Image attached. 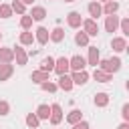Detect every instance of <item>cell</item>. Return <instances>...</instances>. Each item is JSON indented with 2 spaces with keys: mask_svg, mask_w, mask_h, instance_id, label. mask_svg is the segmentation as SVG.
I'll list each match as a JSON object with an SVG mask.
<instances>
[{
  "mask_svg": "<svg viewBox=\"0 0 129 129\" xmlns=\"http://www.w3.org/2000/svg\"><path fill=\"white\" fill-rule=\"evenodd\" d=\"M36 117H38V119H48V117H50V107H48V105H38Z\"/></svg>",
  "mask_w": 129,
  "mask_h": 129,
  "instance_id": "obj_21",
  "label": "cell"
},
{
  "mask_svg": "<svg viewBox=\"0 0 129 129\" xmlns=\"http://www.w3.org/2000/svg\"><path fill=\"white\" fill-rule=\"evenodd\" d=\"M14 58V50L10 48H0V62H10Z\"/></svg>",
  "mask_w": 129,
  "mask_h": 129,
  "instance_id": "obj_22",
  "label": "cell"
},
{
  "mask_svg": "<svg viewBox=\"0 0 129 129\" xmlns=\"http://www.w3.org/2000/svg\"><path fill=\"white\" fill-rule=\"evenodd\" d=\"M73 129H89V123L87 121H79V123L73 125Z\"/></svg>",
  "mask_w": 129,
  "mask_h": 129,
  "instance_id": "obj_36",
  "label": "cell"
},
{
  "mask_svg": "<svg viewBox=\"0 0 129 129\" xmlns=\"http://www.w3.org/2000/svg\"><path fill=\"white\" fill-rule=\"evenodd\" d=\"M117 26H119V18H117L115 14L107 16V20H105V28H107V32H115Z\"/></svg>",
  "mask_w": 129,
  "mask_h": 129,
  "instance_id": "obj_8",
  "label": "cell"
},
{
  "mask_svg": "<svg viewBox=\"0 0 129 129\" xmlns=\"http://www.w3.org/2000/svg\"><path fill=\"white\" fill-rule=\"evenodd\" d=\"M20 2H22V4H24V6H26V4H32V2H34V0H20Z\"/></svg>",
  "mask_w": 129,
  "mask_h": 129,
  "instance_id": "obj_38",
  "label": "cell"
},
{
  "mask_svg": "<svg viewBox=\"0 0 129 129\" xmlns=\"http://www.w3.org/2000/svg\"><path fill=\"white\" fill-rule=\"evenodd\" d=\"M40 71H44V73H50V71H54V58H52V56H46V58H42V62H40Z\"/></svg>",
  "mask_w": 129,
  "mask_h": 129,
  "instance_id": "obj_16",
  "label": "cell"
},
{
  "mask_svg": "<svg viewBox=\"0 0 129 129\" xmlns=\"http://www.w3.org/2000/svg\"><path fill=\"white\" fill-rule=\"evenodd\" d=\"M54 71H56L58 77L60 75H67V71H69V58L67 56H60L58 60H54Z\"/></svg>",
  "mask_w": 129,
  "mask_h": 129,
  "instance_id": "obj_5",
  "label": "cell"
},
{
  "mask_svg": "<svg viewBox=\"0 0 129 129\" xmlns=\"http://www.w3.org/2000/svg\"><path fill=\"white\" fill-rule=\"evenodd\" d=\"M56 87H60L62 91H71V89H73V81H71V77L60 75V79H58V85H56Z\"/></svg>",
  "mask_w": 129,
  "mask_h": 129,
  "instance_id": "obj_17",
  "label": "cell"
},
{
  "mask_svg": "<svg viewBox=\"0 0 129 129\" xmlns=\"http://www.w3.org/2000/svg\"><path fill=\"white\" fill-rule=\"evenodd\" d=\"M26 125L32 127V129H36V127H38V117H36L34 113H28V115H26Z\"/></svg>",
  "mask_w": 129,
  "mask_h": 129,
  "instance_id": "obj_27",
  "label": "cell"
},
{
  "mask_svg": "<svg viewBox=\"0 0 129 129\" xmlns=\"http://www.w3.org/2000/svg\"><path fill=\"white\" fill-rule=\"evenodd\" d=\"M32 40H34L32 32H22V34H20V42H22V44H32Z\"/></svg>",
  "mask_w": 129,
  "mask_h": 129,
  "instance_id": "obj_28",
  "label": "cell"
},
{
  "mask_svg": "<svg viewBox=\"0 0 129 129\" xmlns=\"http://www.w3.org/2000/svg\"><path fill=\"white\" fill-rule=\"evenodd\" d=\"M40 87H42V89H44V91H48V93H54V91H56V89H58V87H56V85H54V83H42V85H40Z\"/></svg>",
  "mask_w": 129,
  "mask_h": 129,
  "instance_id": "obj_33",
  "label": "cell"
},
{
  "mask_svg": "<svg viewBox=\"0 0 129 129\" xmlns=\"http://www.w3.org/2000/svg\"><path fill=\"white\" fill-rule=\"evenodd\" d=\"M48 38H50L52 42H60V40L64 38V30H62L60 26H56V28H54V30H52V32L48 34Z\"/></svg>",
  "mask_w": 129,
  "mask_h": 129,
  "instance_id": "obj_18",
  "label": "cell"
},
{
  "mask_svg": "<svg viewBox=\"0 0 129 129\" xmlns=\"http://www.w3.org/2000/svg\"><path fill=\"white\" fill-rule=\"evenodd\" d=\"M30 79H32L34 83L42 85V83H46V81H48V73H44V71H34V73L30 75Z\"/></svg>",
  "mask_w": 129,
  "mask_h": 129,
  "instance_id": "obj_11",
  "label": "cell"
},
{
  "mask_svg": "<svg viewBox=\"0 0 129 129\" xmlns=\"http://www.w3.org/2000/svg\"><path fill=\"white\" fill-rule=\"evenodd\" d=\"M0 38H2V32H0Z\"/></svg>",
  "mask_w": 129,
  "mask_h": 129,
  "instance_id": "obj_41",
  "label": "cell"
},
{
  "mask_svg": "<svg viewBox=\"0 0 129 129\" xmlns=\"http://www.w3.org/2000/svg\"><path fill=\"white\" fill-rule=\"evenodd\" d=\"M99 64H101V71L103 73H109L111 75V73H117L121 69V58H117V56L115 58H107V60H101Z\"/></svg>",
  "mask_w": 129,
  "mask_h": 129,
  "instance_id": "obj_1",
  "label": "cell"
},
{
  "mask_svg": "<svg viewBox=\"0 0 129 129\" xmlns=\"http://www.w3.org/2000/svg\"><path fill=\"white\" fill-rule=\"evenodd\" d=\"M79 121H81V111H79V109H73V111L67 115V123L75 125V123H79Z\"/></svg>",
  "mask_w": 129,
  "mask_h": 129,
  "instance_id": "obj_23",
  "label": "cell"
},
{
  "mask_svg": "<svg viewBox=\"0 0 129 129\" xmlns=\"http://www.w3.org/2000/svg\"><path fill=\"white\" fill-rule=\"evenodd\" d=\"M83 32H87V36H97V32H99V26H97V22L93 20V18H89V20H83Z\"/></svg>",
  "mask_w": 129,
  "mask_h": 129,
  "instance_id": "obj_4",
  "label": "cell"
},
{
  "mask_svg": "<svg viewBox=\"0 0 129 129\" xmlns=\"http://www.w3.org/2000/svg\"><path fill=\"white\" fill-rule=\"evenodd\" d=\"M48 119H50L52 125H58V123L62 121V109H60V105H56V103L50 105V117H48Z\"/></svg>",
  "mask_w": 129,
  "mask_h": 129,
  "instance_id": "obj_3",
  "label": "cell"
},
{
  "mask_svg": "<svg viewBox=\"0 0 129 129\" xmlns=\"http://www.w3.org/2000/svg\"><path fill=\"white\" fill-rule=\"evenodd\" d=\"M111 48H113L115 52H123V50L127 48V40H125V36H115V38L111 40Z\"/></svg>",
  "mask_w": 129,
  "mask_h": 129,
  "instance_id": "obj_7",
  "label": "cell"
},
{
  "mask_svg": "<svg viewBox=\"0 0 129 129\" xmlns=\"http://www.w3.org/2000/svg\"><path fill=\"white\" fill-rule=\"evenodd\" d=\"M89 64H93V67L99 64V48L97 46H89Z\"/></svg>",
  "mask_w": 129,
  "mask_h": 129,
  "instance_id": "obj_15",
  "label": "cell"
},
{
  "mask_svg": "<svg viewBox=\"0 0 129 129\" xmlns=\"http://www.w3.org/2000/svg\"><path fill=\"white\" fill-rule=\"evenodd\" d=\"M75 42H77L79 46H87V44H89V36H87V32H77V34H75Z\"/></svg>",
  "mask_w": 129,
  "mask_h": 129,
  "instance_id": "obj_24",
  "label": "cell"
},
{
  "mask_svg": "<svg viewBox=\"0 0 129 129\" xmlns=\"http://www.w3.org/2000/svg\"><path fill=\"white\" fill-rule=\"evenodd\" d=\"M20 26H22V28H30V26H32V18H30L28 14H24V16L20 18Z\"/></svg>",
  "mask_w": 129,
  "mask_h": 129,
  "instance_id": "obj_31",
  "label": "cell"
},
{
  "mask_svg": "<svg viewBox=\"0 0 129 129\" xmlns=\"http://www.w3.org/2000/svg\"><path fill=\"white\" fill-rule=\"evenodd\" d=\"M93 77H95V81H99V83H109V81H111V75H109V73H103L101 69H95Z\"/></svg>",
  "mask_w": 129,
  "mask_h": 129,
  "instance_id": "obj_19",
  "label": "cell"
},
{
  "mask_svg": "<svg viewBox=\"0 0 129 129\" xmlns=\"http://www.w3.org/2000/svg\"><path fill=\"white\" fill-rule=\"evenodd\" d=\"M103 2H111V0H103Z\"/></svg>",
  "mask_w": 129,
  "mask_h": 129,
  "instance_id": "obj_40",
  "label": "cell"
},
{
  "mask_svg": "<svg viewBox=\"0 0 129 129\" xmlns=\"http://www.w3.org/2000/svg\"><path fill=\"white\" fill-rule=\"evenodd\" d=\"M10 8H12V10H14V12H18V14H24V4H22V2H20V0H14V2H12V6H10Z\"/></svg>",
  "mask_w": 129,
  "mask_h": 129,
  "instance_id": "obj_30",
  "label": "cell"
},
{
  "mask_svg": "<svg viewBox=\"0 0 129 129\" xmlns=\"http://www.w3.org/2000/svg\"><path fill=\"white\" fill-rule=\"evenodd\" d=\"M119 129H129V123H121V125H119Z\"/></svg>",
  "mask_w": 129,
  "mask_h": 129,
  "instance_id": "obj_37",
  "label": "cell"
},
{
  "mask_svg": "<svg viewBox=\"0 0 129 129\" xmlns=\"http://www.w3.org/2000/svg\"><path fill=\"white\" fill-rule=\"evenodd\" d=\"M87 8H89V14L93 16V20H95V18H99V16L103 14V8H101V4H99V2H91Z\"/></svg>",
  "mask_w": 129,
  "mask_h": 129,
  "instance_id": "obj_10",
  "label": "cell"
},
{
  "mask_svg": "<svg viewBox=\"0 0 129 129\" xmlns=\"http://www.w3.org/2000/svg\"><path fill=\"white\" fill-rule=\"evenodd\" d=\"M44 16H46V10H44L42 6H34V8L30 10V18H32V20H42Z\"/></svg>",
  "mask_w": 129,
  "mask_h": 129,
  "instance_id": "obj_13",
  "label": "cell"
},
{
  "mask_svg": "<svg viewBox=\"0 0 129 129\" xmlns=\"http://www.w3.org/2000/svg\"><path fill=\"white\" fill-rule=\"evenodd\" d=\"M93 103H95L97 107H105V105L109 103V95H107V93H97L95 99H93Z\"/></svg>",
  "mask_w": 129,
  "mask_h": 129,
  "instance_id": "obj_20",
  "label": "cell"
},
{
  "mask_svg": "<svg viewBox=\"0 0 129 129\" xmlns=\"http://www.w3.org/2000/svg\"><path fill=\"white\" fill-rule=\"evenodd\" d=\"M8 111H10V105L6 101H0V115H8Z\"/></svg>",
  "mask_w": 129,
  "mask_h": 129,
  "instance_id": "obj_34",
  "label": "cell"
},
{
  "mask_svg": "<svg viewBox=\"0 0 129 129\" xmlns=\"http://www.w3.org/2000/svg\"><path fill=\"white\" fill-rule=\"evenodd\" d=\"M121 115H123V119H125V123H127V121H129V105H127V103L123 105V109H121Z\"/></svg>",
  "mask_w": 129,
  "mask_h": 129,
  "instance_id": "obj_35",
  "label": "cell"
},
{
  "mask_svg": "<svg viewBox=\"0 0 129 129\" xmlns=\"http://www.w3.org/2000/svg\"><path fill=\"white\" fill-rule=\"evenodd\" d=\"M64 2H75V0H64Z\"/></svg>",
  "mask_w": 129,
  "mask_h": 129,
  "instance_id": "obj_39",
  "label": "cell"
},
{
  "mask_svg": "<svg viewBox=\"0 0 129 129\" xmlns=\"http://www.w3.org/2000/svg\"><path fill=\"white\" fill-rule=\"evenodd\" d=\"M67 22H69V26L71 28H79L81 24H83V20H81V12H69L67 14Z\"/></svg>",
  "mask_w": 129,
  "mask_h": 129,
  "instance_id": "obj_6",
  "label": "cell"
},
{
  "mask_svg": "<svg viewBox=\"0 0 129 129\" xmlns=\"http://www.w3.org/2000/svg\"><path fill=\"white\" fill-rule=\"evenodd\" d=\"M0 16L2 18H10L12 16V8L6 6V4H0Z\"/></svg>",
  "mask_w": 129,
  "mask_h": 129,
  "instance_id": "obj_29",
  "label": "cell"
},
{
  "mask_svg": "<svg viewBox=\"0 0 129 129\" xmlns=\"http://www.w3.org/2000/svg\"><path fill=\"white\" fill-rule=\"evenodd\" d=\"M12 75V64L10 62H0V81H6Z\"/></svg>",
  "mask_w": 129,
  "mask_h": 129,
  "instance_id": "obj_12",
  "label": "cell"
},
{
  "mask_svg": "<svg viewBox=\"0 0 129 129\" xmlns=\"http://www.w3.org/2000/svg\"><path fill=\"white\" fill-rule=\"evenodd\" d=\"M36 40H38L40 44H46V42H48V30H46L44 26H38V28H36Z\"/></svg>",
  "mask_w": 129,
  "mask_h": 129,
  "instance_id": "obj_14",
  "label": "cell"
},
{
  "mask_svg": "<svg viewBox=\"0 0 129 129\" xmlns=\"http://www.w3.org/2000/svg\"><path fill=\"white\" fill-rule=\"evenodd\" d=\"M14 56H16V62H18L20 67L26 64V58H28V56H26V52H24L22 48H16V50H14Z\"/></svg>",
  "mask_w": 129,
  "mask_h": 129,
  "instance_id": "obj_26",
  "label": "cell"
},
{
  "mask_svg": "<svg viewBox=\"0 0 129 129\" xmlns=\"http://www.w3.org/2000/svg\"><path fill=\"white\" fill-rule=\"evenodd\" d=\"M71 81H73V85H85V83L89 81V75H87L85 71H79V73H73Z\"/></svg>",
  "mask_w": 129,
  "mask_h": 129,
  "instance_id": "obj_9",
  "label": "cell"
},
{
  "mask_svg": "<svg viewBox=\"0 0 129 129\" xmlns=\"http://www.w3.org/2000/svg\"><path fill=\"white\" fill-rule=\"evenodd\" d=\"M119 24H121V32H123V36H127V34H129V20H127V18H123Z\"/></svg>",
  "mask_w": 129,
  "mask_h": 129,
  "instance_id": "obj_32",
  "label": "cell"
},
{
  "mask_svg": "<svg viewBox=\"0 0 129 129\" xmlns=\"http://www.w3.org/2000/svg\"><path fill=\"white\" fill-rule=\"evenodd\" d=\"M85 67H87V60H85L81 54H75L73 58H69V69H73L75 73H79V71H85Z\"/></svg>",
  "mask_w": 129,
  "mask_h": 129,
  "instance_id": "obj_2",
  "label": "cell"
},
{
  "mask_svg": "<svg viewBox=\"0 0 129 129\" xmlns=\"http://www.w3.org/2000/svg\"><path fill=\"white\" fill-rule=\"evenodd\" d=\"M117 10H119V4H117V2H113V0H111V2H107V4H105V8H103V12H105V14H109V16H111V14H115Z\"/></svg>",
  "mask_w": 129,
  "mask_h": 129,
  "instance_id": "obj_25",
  "label": "cell"
}]
</instances>
